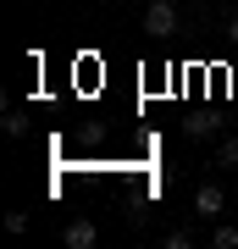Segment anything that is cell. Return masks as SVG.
Returning a JSON list of instances; mask_svg holds the SVG:
<instances>
[{
    "mask_svg": "<svg viewBox=\"0 0 238 249\" xmlns=\"http://www.w3.org/2000/svg\"><path fill=\"white\" fill-rule=\"evenodd\" d=\"M61 244H67V249H94V244H100V227L89 222V216H78V222L61 227Z\"/></svg>",
    "mask_w": 238,
    "mask_h": 249,
    "instance_id": "cell-2",
    "label": "cell"
},
{
    "mask_svg": "<svg viewBox=\"0 0 238 249\" xmlns=\"http://www.w3.org/2000/svg\"><path fill=\"white\" fill-rule=\"evenodd\" d=\"M6 139H28V111H6Z\"/></svg>",
    "mask_w": 238,
    "mask_h": 249,
    "instance_id": "cell-6",
    "label": "cell"
},
{
    "mask_svg": "<svg viewBox=\"0 0 238 249\" xmlns=\"http://www.w3.org/2000/svg\"><path fill=\"white\" fill-rule=\"evenodd\" d=\"M211 249H238V227L216 222V227H211Z\"/></svg>",
    "mask_w": 238,
    "mask_h": 249,
    "instance_id": "cell-5",
    "label": "cell"
},
{
    "mask_svg": "<svg viewBox=\"0 0 238 249\" xmlns=\"http://www.w3.org/2000/svg\"><path fill=\"white\" fill-rule=\"evenodd\" d=\"M221 211H227V194H221L216 183H205L200 194H194V216H200V222H216Z\"/></svg>",
    "mask_w": 238,
    "mask_h": 249,
    "instance_id": "cell-3",
    "label": "cell"
},
{
    "mask_svg": "<svg viewBox=\"0 0 238 249\" xmlns=\"http://www.w3.org/2000/svg\"><path fill=\"white\" fill-rule=\"evenodd\" d=\"M144 34L150 39H172L177 34V6L172 0H150V6H144Z\"/></svg>",
    "mask_w": 238,
    "mask_h": 249,
    "instance_id": "cell-1",
    "label": "cell"
},
{
    "mask_svg": "<svg viewBox=\"0 0 238 249\" xmlns=\"http://www.w3.org/2000/svg\"><path fill=\"white\" fill-rule=\"evenodd\" d=\"M6 232H28V211H6Z\"/></svg>",
    "mask_w": 238,
    "mask_h": 249,
    "instance_id": "cell-9",
    "label": "cell"
},
{
    "mask_svg": "<svg viewBox=\"0 0 238 249\" xmlns=\"http://www.w3.org/2000/svg\"><path fill=\"white\" fill-rule=\"evenodd\" d=\"M216 127H221L216 116H188V122H183V133H188V139H211Z\"/></svg>",
    "mask_w": 238,
    "mask_h": 249,
    "instance_id": "cell-4",
    "label": "cell"
},
{
    "mask_svg": "<svg viewBox=\"0 0 238 249\" xmlns=\"http://www.w3.org/2000/svg\"><path fill=\"white\" fill-rule=\"evenodd\" d=\"M216 166H227V172L238 166V139H221L216 144Z\"/></svg>",
    "mask_w": 238,
    "mask_h": 249,
    "instance_id": "cell-7",
    "label": "cell"
},
{
    "mask_svg": "<svg viewBox=\"0 0 238 249\" xmlns=\"http://www.w3.org/2000/svg\"><path fill=\"white\" fill-rule=\"evenodd\" d=\"M166 249H194V232H188V227H172L166 232Z\"/></svg>",
    "mask_w": 238,
    "mask_h": 249,
    "instance_id": "cell-8",
    "label": "cell"
},
{
    "mask_svg": "<svg viewBox=\"0 0 238 249\" xmlns=\"http://www.w3.org/2000/svg\"><path fill=\"white\" fill-rule=\"evenodd\" d=\"M221 39H227V45H238V17H227V28H221Z\"/></svg>",
    "mask_w": 238,
    "mask_h": 249,
    "instance_id": "cell-10",
    "label": "cell"
}]
</instances>
